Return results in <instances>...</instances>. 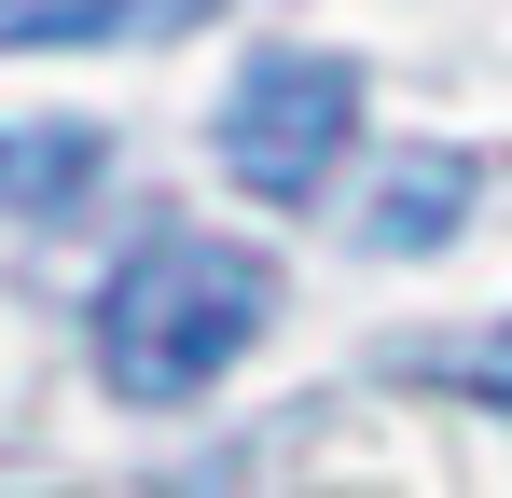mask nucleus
<instances>
[{"instance_id":"nucleus-2","label":"nucleus","mask_w":512,"mask_h":498,"mask_svg":"<svg viewBox=\"0 0 512 498\" xmlns=\"http://www.w3.org/2000/svg\"><path fill=\"white\" fill-rule=\"evenodd\" d=\"M346 139H360V70H346V56H319V42L250 56V70L222 83V111H208L222 180H236V194H263V208H305V194L333 180Z\"/></svg>"},{"instance_id":"nucleus-5","label":"nucleus","mask_w":512,"mask_h":498,"mask_svg":"<svg viewBox=\"0 0 512 498\" xmlns=\"http://www.w3.org/2000/svg\"><path fill=\"white\" fill-rule=\"evenodd\" d=\"M111 139L97 125H0V222H56L70 194H97Z\"/></svg>"},{"instance_id":"nucleus-4","label":"nucleus","mask_w":512,"mask_h":498,"mask_svg":"<svg viewBox=\"0 0 512 498\" xmlns=\"http://www.w3.org/2000/svg\"><path fill=\"white\" fill-rule=\"evenodd\" d=\"M222 0H0V56H56V42H180Z\"/></svg>"},{"instance_id":"nucleus-3","label":"nucleus","mask_w":512,"mask_h":498,"mask_svg":"<svg viewBox=\"0 0 512 498\" xmlns=\"http://www.w3.org/2000/svg\"><path fill=\"white\" fill-rule=\"evenodd\" d=\"M471 222V153H402L374 180V208H360V249H388V263H416Z\"/></svg>"},{"instance_id":"nucleus-1","label":"nucleus","mask_w":512,"mask_h":498,"mask_svg":"<svg viewBox=\"0 0 512 498\" xmlns=\"http://www.w3.org/2000/svg\"><path fill=\"white\" fill-rule=\"evenodd\" d=\"M263 319H277V263L180 222V236H139L111 263V291H97V374H111V402H194V388H222L263 346Z\"/></svg>"},{"instance_id":"nucleus-6","label":"nucleus","mask_w":512,"mask_h":498,"mask_svg":"<svg viewBox=\"0 0 512 498\" xmlns=\"http://www.w3.org/2000/svg\"><path fill=\"white\" fill-rule=\"evenodd\" d=\"M429 374H443V388H485V402H512V319H499V332H457V346H429Z\"/></svg>"}]
</instances>
